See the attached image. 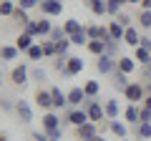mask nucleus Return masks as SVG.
<instances>
[{"label":"nucleus","instance_id":"obj_49","mask_svg":"<svg viewBox=\"0 0 151 141\" xmlns=\"http://www.w3.org/2000/svg\"><path fill=\"white\" fill-rule=\"evenodd\" d=\"M141 10H151V0H141Z\"/></svg>","mask_w":151,"mask_h":141},{"label":"nucleus","instance_id":"obj_5","mask_svg":"<svg viewBox=\"0 0 151 141\" xmlns=\"http://www.w3.org/2000/svg\"><path fill=\"white\" fill-rule=\"evenodd\" d=\"M15 114H18V119H20V124H30L33 121V109H30V103H28L25 98H18L15 101Z\"/></svg>","mask_w":151,"mask_h":141},{"label":"nucleus","instance_id":"obj_56","mask_svg":"<svg viewBox=\"0 0 151 141\" xmlns=\"http://www.w3.org/2000/svg\"><path fill=\"white\" fill-rule=\"evenodd\" d=\"M50 141H60V139H50Z\"/></svg>","mask_w":151,"mask_h":141},{"label":"nucleus","instance_id":"obj_13","mask_svg":"<svg viewBox=\"0 0 151 141\" xmlns=\"http://www.w3.org/2000/svg\"><path fill=\"white\" fill-rule=\"evenodd\" d=\"M76 134H78V139H83V141H91L93 136L98 134V129H96V124H93V121H86L83 126H76Z\"/></svg>","mask_w":151,"mask_h":141},{"label":"nucleus","instance_id":"obj_50","mask_svg":"<svg viewBox=\"0 0 151 141\" xmlns=\"http://www.w3.org/2000/svg\"><path fill=\"white\" fill-rule=\"evenodd\" d=\"M141 106H146V109H151V93H146V98H144V103Z\"/></svg>","mask_w":151,"mask_h":141},{"label":"nucleus","instance_id":"obj_22","mask_svg":"<svg viewBox=\"0 0 151 141\" xmlns=\"http://www.w3.org/2000/svg\"><path fill=\"white\" fill-rule=\"evenodd\" d=\"M33 43H35V38H33V35H28V33H20V35H18V40H15V48L20 50V53H28V48H30Z\"/></svg>","mask_w":151,"mask_h":141},{"label":"nucleus","instance_id":"obj_32","mask_svg":"<svg viewBox=\"0 0 151 141\" xmlns=\"http://www.w3.org/2000/svg\"><path fill=\"white\" fill-rule=\"evenodd\" d=\"M88 40H91V38H88V33H86V25H83L78 33L70 35V43H73V45H88Z\"/></svg>","mask_w":151,"mask_h":141},{"label":"nucleus","instance_id":"obj_12","mask_svg":"<svg viewBox=\"0 0 151 141\" xmlns=\"http://www.w3.org/2000/svg\"><path fill=\"white\" fill-rule=\"evenodd\" d=\"M35 103L40 106V109H45V111H53V96H50V88H48V91H45V88H38Z\"/></svg>","mask_w":151,"mask_h":141},{"label":"nucleus","instance_id":"obj_46","mask_svg":"<svg viewBox=\"0 0 151 141\" xmlns=\"http://www.w3.org/2000/svg\"><path fill=\"white\" fill-rule=\"evenodd\" d=\"M0 109H3V111H10V109H15V106H13L10 98H0Z\"/></svg>","mask_w":151,"mask_h":141},{"label":"nucleus","instance_id":"obj_27","mask_svg":"<svg viewBox=\"0 0 151 141\" xmlns=\"http://www.w3.org/2000/svg\"><path fill=\"white\" fill-rule=\"evenodd\" d=\"M81 28H83V25H81V20H78V18H68V20L63 23V30H65V35H68V38L73 35V33H78Z\"/></svg>","mask_w":151,"mask_h":141},{"label":"nucleus","instance_id":"obj_7","mask_svg":"<svg viewBox=\"0 0 151 141\" xmlns=\"http://www.w3.org/2000/svg\"><path fill=\"white\" fill-rule=\"evenodd\" d=\"M65 121H68L70 126H83L88 121V114H86L83 106H78V109H70L68 114H65Z\"/></svg>","mask_w":151,"mask_h":141},{"label":"nucleus","instance_id":"obj_18","mask_svg":"<svg viewBox=\"0 0 151 141\" xmlns=\"http://www.w3.org/2000/svg\"><path fill=\"white\" fill-rule=\"evenodd\" d=\"M86 5H88V10L93 13V15H108V8H106V0H86Z\"/></svg>","mask_w":151,"mask_h":141},{"label":"nucleus","instance_id":"obj_17","mask_svg":"<svg viewBox=\"0 0 151 141\" xmlns=\"http://www.w3.org/2000/svg\"><path fill=\"white\" fill-rule=\"evenodd\" d=\"M116 68H119L121 73H134V70H136V58H129V55H121V58L116 60Z\"/></svg>","mask_w":151,"mask_h":141},{"label":"nucleus","instance_id":"obj_59","mask_svg":"<svg viewBox=\"0 0 151 141\" xmlns=\"http://www.w3.org/2000/svg\"><path fill=\"white\" fill-rule=\"evenodd\" d=\"M78 141H83V139H78Z\"/></svg>","mask_w":151,"mask_h":141},{"label":"nucleus","instance_id":"obj_45","mask_svg":"<svg viewBox=\"0 0 151 141\" xmlns=\"http://www.w3.org/2000/svg\"><path fill=\"white\" fill-rule=\"evenodd\" d=\"M33 139L35 141H50V136L45 134V131H33Z\"/></svg>","mask_w":151,"mask_h":141},{"label":"nucleus","instance_id":"obj_60","mask_svg":"<svg viewBox=\"0 0 151 141\" xmlns=\"http://www.w3.org/2000/svg\"><path fill=\"white\" fill-rule=\"evenodd\" d=\"M0 3H3V0H0Z\"/></svg>","mask_w":151,"mask_h":141},{"label":"nucleus","instance_id":"obj_9","mask_svg":"<svg viewBox=\"0 0 151 141\" xmlns=\"http://www.w3.org/2000/svg\"><path fill=\"white\" fill-rule=\"evenodd\" d=\"M10 78H13V83H15V86H25L28 78H30V68H28L25 63L15 65V68H13V73H10Z\"/></svg>","mask_w":151,"mask_h":141},{"label":"nucleus","instance_id":"obj_44","mask_svg":"<svg viewBox=\"0 0 151 141\" xmlns=\"http://www.w3.org/2000/svg\"><path fill=\"white\" fill-rule=\"evenodd\" d=\"M116 20H119L124 28H131V18L126 15V13H119V15H116Z\"/></svg>","mask_w":151,"mask_h":141},{"label":"nucleus","instance_id":"obj_37","mask_svg":"<svg viewBox=\"0 0 151 141\" xmlns=\"http://www.w3.org/2000/svg\"><path fill=\"white\" fill-rule=\"evenodd\" d=\"M50 40H53V43H58V40H63V38H68V35H65V30L60 25H53V30H50V35H48Z\"/></svg>","mask_w":151,"mask_h":141},{"label":"nucleus","instance_id":"obj_53","mask_svg":"<svg viewBox=\"0 0 151 141\" xmlns=\"http://www.w3.org/2000/svg\"><path fill=\"white\" fill-rule=\"evenodd\" d=\"M0 141H8V134H0Z\"/></svg>","mask_w":151,"mask_h":141},{"label":"nucleus","instance_id":"obj_1","mask_svg":"<svg viewBox=\"0 0 151 141\" xmlns=\"http://www.w3.org/2000/svg\"><path fill=\"white\" fill-rule=\"evenodd\" d=\"M83 109H86V114H88V121H93V124H103V121H106V109L101 106V101L86 98V101H83Z\"/></svg>","mask_w":151,"mask_h":141},{"label":"nucleus","instance_id":"obj_23","mask_svg":"<svg viewBox=\"0 0 151 141\" xmlns=\"http://www.w3.org/2000/svg\"><path fill=\"white\" fill-rule=\"evenodd\" d=\"M129 73H121V70L119 68H116V70H113V86H116V88H119V91H126V88H129Z\"/></svg>","mask_w":151,"mask_h":141},{"label":"nucleus","instance_id":"obj_51","mask_svg":"<svg viewBox=\"0 0 151 141\" xmlns=\"http://www.w3.org/2000/svg\"><path fill=\"white\" fill-rule=\"evenodd\" d=\"M91 141H106V139H103V134H96V136H93Z\"/></svg>","mask_w":151,"mask_h":141},{"label":"nucleus","instance_id":"obj_58","mask_svg":"<svg viewBox=\"0 0 151 141\" xmlns=\"http://www.w3.org/2000/svg\"><path fill=\"white\" fill-rule=\"evenodd\" d=\"M121 141H129V139H121Z\"/></svg>","mask_w":151,"mask_h":141},{"label":"nucleus","instance_id":"obj_21","mask_svg":"<svg viewBox=\"0 0 151 141\" xmlns=\"http://www.w3.org/2000/svg\"><path fill=\"white\" fill-rule=\"evenodd\" d=\"M108 129H111V134H113V136H119V139H126V134H129L126 124H124V121H119V119L108 121Z\"/></svg>","mask_w":151,"mask_h":141},{"label":"nucleus","instance_id":"obj_31","mask_svg":"<svg viewBox=\"0 0 151 141\" xmlns=\"http://www.w3.org/2000/svg\"><path fill=\"white\" fill-rule=\"evenodd\" d=\"M83 91H86L88 98H98V93H101V83H98V81H86V83H83Z\"/></svg>","mask_w":151,"mask_h":141},{"label":"nucleus","instance_id":"obj_54","mask_svg":"<svg viewBox=\"0 0 151 141\" xmlns=\"http://www.w3.org/2000/svg\"><path fill=\"white\" fill-rule=\"evenodd\" d=\"M0 86H3V68H0Z\"/></svg>","mask_w":151,"mask_h":141},{"label":"nucleus","instance_id":"obj_15","mask_svg":"<svg viewBox=\"0 0 151 141\" xmlns=\"http://www.w3.org/2000/svg\"><path fill=\"white\" fill-rule=\"evenodd\" d=\"M40 126H43V131H53L60 126V119L55 116V111H45L43 119H40Z\"/></svg>","mask_w":151,"mask_h":141},{"label":"nucleus","instance_id":"obj_36","mask_svg":"<svg viewBox=\"0 0 151 141\" xmlns=\"http://www.w3.org/2000/svg\"><path fill=\"white\" fill-rule=\"evenodd\" d=\"M119 45H121V40H106V53L111 55V58H121L119 55Z\"/></svg>","mask_w":151,"mask_h":141},{"label":"nucleus","instance_id":"obj_19","mask_svg":"<svg viewBox=\"0 0 151 141\" xmlns=\"http://www.w3.org/2000/svg\"><path fill=\"white\" fill-rule=\"evenodd\" d=\"M103 109H106V119H108V121L119 119V114H121V109H119V101H116V98H108V101L103 103Z\"/></svg>","mask_w":151,"mask_h":141},{"label":"nucleus","instance_id":"obj_41","mask_svg":"<svg viewBox=\"0 0 151 141\" xmlns=\"http://www.w3.org/2000/svg\"><path fill=\"white\" fill-rule=\"evenodd\" d=\"M30 78H33V81H40V83H43V81H45V70L40 68V65H33V68H30Z\"/></svg>","mask_w":151,"mask_h":141},{"label":"nucleus","instance_id":"obj_25","mask_svg":"<svg viewBox=\"0 0 151 141\" xmlns=\"http://www.w3.org/2000/svg\"><path fill=\"white\" fill-rule=\"evenodd\" d=\"M15 8H18L15 0H3V3H0V18H13Z\"/></svg>","mask_w":151,"mask_h":141},{"label":"nucleus","instance_id":"obj_29","mask_svg":"<svg viewBox=\"0 0 151 141\" xmlns=\"http://www.w3.org/2000/svg\"><path fill=\"white\" fill-rule=\"evenodd\" d=\"M134 58H136V63H141V65H149V63H151V53L144 48V45H136Z\"/></svg>","mask_w":151,"mask_h":141},{"label":"nucleus","instance_id":"obj_40","mask_svg":"<svg viewBox=\"0 0 151 141\" xmlns=\"http://www.w3.org/2000/svg\"><path fill=\"white\" fill-rule=\"evenodd\" d=\"M70 38H63V40H58L55 43V48H58V55H68V48H70Z\"/></svg>","mask_w":151,"mask_h":141},{"label":"nucleus","instance_id":"obj_55","mask_svg":"<svg viewBox=\"0 0 151 141\" xmlns=\"http://www.w3.org/2000/svg\"><path fill=\"white\" fill-rule=\"evenodd\" d=\"M146 91H149V93H151V83H149V86H146Z\"/></svg>","mask_w":151,"mask_h":141},{"label":"nucleus","instance_id":"obj_47","mask_svg":"<svg viewBox=\"0 0 151 141\" xmlns=\"http://www.w3.org/2000/svg\"><path fill=\"white\" fill-rule=\"evenodd\" d=\"M141 121H151V109L141 106Z\"/></svg>","mask_w":151,"mask_h":141},{"label":"nucleus","instance_id":"obj_61","mask_svg":"<svg viewBox=\"0 0 151 141\" xmlns=\"http://www.w3.org/2000/svg\"><path fill=\"white\" fill-rule=\"evenodd\" d=\"M60 3H63V0H60Z\"/></svg>","mask_w":151,"mask_h":141},{"label":"nucleus","instance_id":"obj_35","mask_svg":"<svg viewBox=\"0 0 151 141\" xmlns=\"http://www.w3.org/2000/svg\"><path fill=\"white\" fill-rule=\"evenodd\" d=\"M13 20L20 23V25H28V23H30V18H28V10H23V8L18 5V8H15V13H13Z\"/></svg>","mask_w":151,"mask_h":141},{"label":"nucleus","instance_id":"obj_52","mask_svg":"<svg viewBox=\"0 0 151 141\" xmlns=\"http://www.w3.org/2000/svg\"><path fill=\"white\" fill-rule=\"evenodd\" d=\"M126 3H131V5H141V0H126Z\"/></svg>","mask_w":151,"mask_h":141},{"label":"nucleus","instance_id":"obj_16","mask_svg":"<svg viewBox=\"0 0 151 141\" xmlns=\"http://www.w3.org/2000/svg\"><path fill=\"white\" fill-rule=\"evenodd\" d=\"M124 43L126 45H131V48H136V45H141V35H139V28H126V33H124Z\"/></svg>","mask_w":151,"mask_h":141},{"label":"nucleus","instance_id":"obj_14","mask_svg":"<svg viewBox=\"0 0 151 141\" xmlns=\"http://www.w3.org/2000/svg\"><path fill=\"white\" fill-rule=\"evenodd\" d=\"M50 96H53V111H60V109L68 106V96H65L58 86H50Z\"/></svg>","mask_w":151,"mask_h":141},{"label":"nucleus","instance_id":"obj_42","mask_svg":"<svg viewBox=\"0 0 151 141\" xmlns=\"http://www.w3.org/2000/svg\"><path fill=\"white\" fill-rule=\"evenodd\" d=\"M23 33H28V35L38 38V20H30L28 25H23Z\"/></svg>","mask_w":151,"mask_h":141},{"label":"nucleus","instance_id":"obj_24","mask_svg":"<svg viewBox=\"0 0 151 141\" xmlns=\"http://www.w3.org/2000/svg\"><path fill=\"white\" fill-rule=\"evenodd\" d=\"M50 30H53V23H50V18H48V15H43L40 20H38V38H43V35L48 38Z\"/></svg>","mask_w":151,"mask_h":141},{"label":"nucleus","instance_id":"obj_34","mask_svg":"<svg viewBox=\"0 0 151 141\" xmlns=\"http://www.w3.org/2000/svg\"><path fill=\"white\" fill-rule=\"evenodd\" d=\"M139 25L144 28V30H151V10H139Z\"/></svg>","mask_w":151,"mask_h":141},{"label":"nucleus","instance_id":"obj_30","mask_svg":"<svg viewBox=\"0 0 151 141\" xmlns=\"http://www.w3.org/2000/svg\"><path fill=\"white\" fill-rule=\"evenodd\" d=\"M136 136L144 141L151 139V121H141V124H136Z\"/></svg>","mask_w":151,"mask_h":141},{"label":"nucleus","instance_id":"obj_11","mask_svg":"<svg viewBox=\"0 0 151 141\" xmlns=\"http://www.w3.org/2000/svg\"><path fill=\"white\" fill-rule=\"evenodd\" d=\"M124 121L126 124H141V106L139 103H129L126 106V111H124Z\"/></svg>","mask_w":151,"mask_h":141},{"label":"nucleus","instance_id":"obj_48","mask_svg":"<svg viewBox=\"0 0 151 141\" xmlns=\"http://www.w3.org/2000/svg\"><path fill=\"white\" fill-rule=\"evenodd\" d=\"M141 45H144V48L151 53V38H149V35H141Z\"/></svg>","mask_w":151,"mask_h":141},{"label":"nucleus","instance_id":"obj_20","mask_svg":"<svg viewBox=\"0 0 151 141\" xmlns=\"http://www.w3.org/2000/svg\"><path fill=\"white\" fill-rule=\"evenodd\" d=\"M108 33H111V40H121V43H124V33H126V28L121 25L119 20H111V23H108Z\"/></svg>","mask_w":151,"mask_h":141},{"label":"nucleus","instance_id":"obj_39","mask_svg":"<svg viewBox=\"0 0 151 141\" xmlns=\"http://www.w3.org/2000/svg\"><path fill=\"white\" fill-rule=\"evenodd\" d=\"M43 50H45V58H50V55H53V58H55V55H58V48H55V43H53V40H43Z\"/></svg>","mask_w":151,"mask_h":141},{"label":"nucleus","instance_id":"obj_57","mask_svg":"<svg viewBox=\"0 0 151 141\" xmlns=\"http://www.w3.org/2000/svg\"><path fill=\"white\" fill-rule=\"evenodd\" d=\"M119 3H126V0H119Z\"/></svg>","mask_w":151,"mask_h":141},{"label":"nucleus","instance_id":"obj_10","mask_svg":"<svg viewBox=\"0 0 151 141\" xmlns=\"http://www.w3.org/2000/svg\"><path fill=\"white\" fill-rule=\"evenodd\" d=\"M65 96H68V106L70 109H78V106H83V101H86V91H83L81 86H76V88H70L68 93H65Z\"/></svg>","mask_w":151,"mask_h":141},{"label":"nucleus","instance_id":"obj_43","mask_svg":"<svg viewBox=\"0 0 151 141\" xmlns=\"http://www.w3.org/2000/svg\"><path fill=\"white\" fill-rule=\"evenodd\" d=\"M15 3L23 8V10H30V8H38V5H40V0H15Z\"/></svg>","mask_w":151,"mask_h":141},{"label":"nucleus","instance_id":"obj_38","mask_svg":"<svg viewBox=\"0 0 151 141\" xmlns=\"http://www.w3.org/2000/svg\"><path fill=\"white\" fill-rule=\"evenodd\" d=\"M121 5H124V3H119V0H106V8H108V15H119L121 13Z\"/></svg>","mask_w":151,"mask_h":141},{"label":"nucleus","instance_id":"obj_26","mask_svg":"<svg viewBox=\"0 0 151 141\" xmlns=\"http://www.w3.org/2000/svg\"><path fill=\"white\" fill-rule=\"evenodd\" d=\"M20 50L15 45H0V60H15Z\"/></svg>","mask_w":151,"mask_h":141},{"label":"nucleus","instance_id":"obj_2","mask_svg":"<svg viewBox=\"0 0 151 141\" xmlns=\"http://www.w3.org/2000/svg\"><path fill=\"white\" fill-rule=\"evenodd\" d=\"M146 86L141 81H131L129 83V88L124 91V96H126V101L129 103H144V98H146Z\"/></svg>","mask_w":151,"mask_h":141},{"label":"nucleus","instance_id":"obj_4","mask_svg":"<svg viewBox=\"0 0 151 141\" xmlns=\"http://www.w3.org/2000/svg\"><path fill=\"white\" fill-rule=\"evenodd\" d=\"M86 33L91 40H111V33H108V25H98V23H91V25H86Z\"/></svg>","mask_w":151,"mask_h":141},{"label":"nucleus","instance_id":"obj_3","mask_svg":"<svg viewBox=\"0 0 151 141\" xmlns=\"http://www.w3.org/2000/svg\"><path fill=\"white\" fill-rule=\"evenodd\" d=\"M38 10L43 13V15H48V18H60L63 15V3L60 0H40Z\"/></svg>","mask_w":151,"mask_h":141},{"label":"nucleus","instance_id":"obj_8","mask_svg":"<svg viewBox=\"0 0 151 141\" xmlns=\"http://www.w3.org/2000/svg\"><path fill=\"white\" fill-rule=\"evenodd\" d=\"M116 60L119 58H111L108 53H103V55H98V60H96V68H98V73H113L116 70Z\"/></svg>","mask_w":151,"mask_h":141},{"label":"nucleus","instance_id":"obj_33","mask_svg":"<svg viewBox=\"0 0 151 141\" xmlns=\"http://www.w3.org/2000/svg\"><path fill=\"white\" fill-rule=\"evenodd\" d=\"M86 48H88V53H93L96 58L106 53V43H103V40H88V45H86Z\"/></svg>","mask_w":151,"mask_h":141},{"label":"nucleus","instance_id":"obj_6","mask_svg":"<svg viewBox=\"0 0 151 141\" xmlns=\"http://www.w3.org/2000/svg\"><path fill=\"white\" fill-rule=\"evenodd\" d=\"M83 58H78V55H68V60H65V73H63V78H70V76H78L83 70Z\"/></svg>","mask_w":151,"mask_h":141},{"label":"nucleus","instance_id":"obj_28","mask_svg":"<svg viewBox=\"0 0 151 141\" xmlns=\"http://www.w3.org/2000/svg\"><path fill=\"white\" fill-rule=\"evenodd\" d=\"M28 58L30 60H40V58H45V50H43V43H33L30 48H28Z\"/></svg>","mask_w":151,"mask_h":141}]
</instances>
